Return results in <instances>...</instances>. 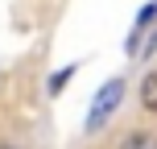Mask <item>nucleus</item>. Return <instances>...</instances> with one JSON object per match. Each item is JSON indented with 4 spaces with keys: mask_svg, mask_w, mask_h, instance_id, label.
Segmentation results:
<instances>
[{
    "mask_svg": "<svg viewBox=\"0 0 157 149\" xmlns=\"http://www.w3.org/2000/svg\"><path fill=\"white\" fill-rule=\"evenodd\" d=\"M116 149H157V133H149V128H132V133L120 137Z\"/></svg>",
    "mask_w": 157,
    "mask_h": 149,
    "instance_id": "nucleus-3",
    "label": "nucleus"
},
{
    "mask_svg": "<svg viewBox=\"0 0 157 149\" xmlns=\"http://www.w3.org/2000/svg\"><path fill=\"white\" fill-rule=\"evenodd\" d=\"M75 75H78V66H75V62H71V66H62V71H54V75H50V83H46V91H50V95H62V91H66V83H71Z\"/></svg>",
    "mask_w": 157,
    "mask_h": 149,
    "instance_id": "nucleus-5",
    "label": "nucleus"
},
{
    "mask_svg": "<svg viewBox=\"0 0 157 149\" xmlns=\"http://www.w3.org/2000/svg\"><path fill=\"white\" fill-rule=\"evenodd\" d=\"M0 149H17V145H0Z\"/></svg>",
    "mask_w": 157,
    "mask_h": 149,
    "instance_id": "nucleus-7",
    "label": "nucleus"
},
{
    "mask_svg": "<svg viewBox=\"0 0 157 149\" xmlns=\"http://www.w3.org/2000/svg\"><path fill=\"white\" fill-rule=\"evenodd\" d=\"M153 50H157V25H149V29L141 33V41L132 46V54H128V58H149Z\"/></svg>",
    "mask_w": 157,
    "mask_h": 149,
    "instance_id": "nucleus-6",
    "label": "nucleus"
},
{
    "mask_svg": "<svg viewBox=\"0 0 157 149\" xmlns=\"http://www.w3.org/2000/svg\"><path fill=\"white\" fill-rule=\"evenodd\" d=\"M141 108L157 116V66H153V71L141 79Z\"/></svg>",
    "mask_w": 157,
    "mask_h": 149,
    "instance_id": "nucleus-4",
    "label": "nucleus"
},
{
    "mask_svg": "<svg viewBox=\"0 0 157 149\" xmlns=\"http://www.w3.org/2000/svg\"><path fill=\"white\" fill-rule=\"evenodd\" d=\"M149 25H157V0H149V4H141V13H136L132 29H128V37H124V54H132V46L141 41V33L149 29Z\"/></svg>",
    "mask_w": 157,
    "mask_h": 149,
    "instance_id": "nucleus-2",
    "label": "nucleus"
},
{
    "mask_svg": "<svg viewBox=\"0 0 157 149\" xmlns=\"http://www.w3.org/2000/svg\"><path fill=\"white\" fill-rule=\"evenodd\" d=\"M120 100H124V79H108V83L95 91V100H91V112H87V133H95V128H103L112 116H116V108H120Z\"/></svg>",
    "mask_w": 157,
    "mask_h": 149,
    "instance_id": "nucleus-1",
    "label": "nucleus"
}]
</instances>
